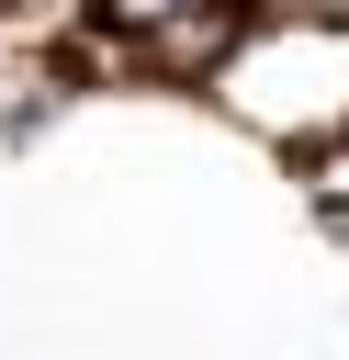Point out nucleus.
Segmentation results:
<instances>
[{
	"label": "nucleus",
	"instance_id": "1",
	"mask_svg": "<svg viewBox=\"0 0 349 360\" xmlns=\"http://www.w3.org/2000/svg\"><path fill=\"white\" fill-rule=\"evenodd\" d=\"M180 11H191V0H90V22H101V34H135V45H146L158 22H180Z\"/></svg>",
	"mask_w": 349,
	"mask_h": 360
}]
</instances>
